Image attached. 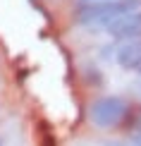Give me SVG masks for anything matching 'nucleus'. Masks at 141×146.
<instances>
[{"instance_id": "39448f33", "label": "nucleus", "mask_w": 141, "mask_h": 146, "mask_svg": "<svg viewBox=\"0 0 141 146\" xmlns=\"http://www.w3.org/2000/svg\"><path fill=\"white\" fill-rule=\"evenodd\" d=\"M41 146H58L55 137L50 134V129H46V127H43V132H41Z\"/></svg>"}, {"instance_id": "f257e3e1", "label": "nucleus", "mask_w": 141, "mask_h": 146, "mask_svg": "<svg viewBox=\"0 0 141 146\" xmlns=\"http://www.w3.org/2000/svg\"><path fill=\"white\" fill-rule=\"evenodd\" d=\"M141 10V0H110L101 5H86V7H77L74 19L81 27H110L124 15Z\"/></svg>"}, {"instance_id": "6e6552de", "label": "nucleus", "mask_w": 141, "mask_h": 146, "mask_svg": "<svg viewBox=\"0 0 141 146\" xmlns=\"http://www.w3.org/2000/svg\"><path fill=\"white\" fill-rule=\"evenodd\" d=\"M139 132H141V117H139Z\"/></svg>"}, {"instance_id": "0eeeda50", "label": "nucleus", "mask_w": 141, "mask_h": 146, "mask_svg": "<svg viewBox=\"0 0 141 146\" xmlns=\"http://www.w3.org/2000/svg\"><path fill=\"white\" fill-rule=\"evenodd\" d=\"M132 146H141V132H136V134L132 137Z\"/></svg>"}, {"instance_id": "f03ea898", "label": "nucleus", "mask_w": 141, "mask_h": 146, "mask_svg": "<svg viewBox=\"0 0 141 146\" xmlns=\"http://www.w3.org/2000/svg\"><path fill=\"white\" fill-rule=\"evenodd\" d=\"M129 115V101L122 96H98L89 106V120L101 129H113Z\"/></svg>"}, {"instance_id": "423d86ee", "label": "nucleus", "mask_w": 141, "mask_h": 146, "mask_svg": "<svg viewBox=\"0 0 141 146\" xmlns=\"http://www.w3.org/2000/svg\"><path fill=\"white\" fill-rule=\"evenodd\" d=\"M101 3H110V0H77V7H86V5H101Z\"/></svg>"}, {"instance_id": "20e7f679", "label": "nucleus", "mask_w": 141, "mask_h": 146, "mask_svg": "<svg viewBox=\"0 0 141 146\" xmlns=\"http://www.w3.org/2000/svg\"><path fill=\"white\" fill-rule=\"evenodd\" d=\"M117 65L124 70H134L141 74V38L127 41L124 46L117 48Z\"/></svg>"}, {"instance_id": "7ed1b4c3", "label": "nucleus", "mask_w": 141, "mask_h": 146, "mask_svg": "<svg viewBox=\"0 0 141 146\" xmlns=\"http://www.w3.org/2000/svg\"><path fill=\"white\" fill-rule=\"evenodd\" d=\"M108 31L117 41H136V38H141V10L132 12V15H124L122 19L110 24Z\"/></svg>"}]
</instances>
